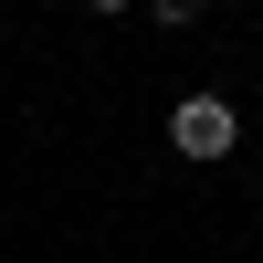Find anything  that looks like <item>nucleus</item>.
I'll return each mask as SVG.
<instances>
[{"label":"nucleus","instance_id":"obj_2","mask_svg":"<svg viewBox=\"0 0 263 263\" xmlns=\"http://www.w3.org/2000/svg\"><path fill=\"white\" fill-rule=\"evenodd\" d=\"M147 11H158V32H190V21H200V0H147Z\"/></svg>","mask_w":263,"mask_h":263},{"label":"nucleus","instance_id":"obj_1","mask_svg":"<svg viewBox=\"0 0 263 263\" xmlns=\"http://www.w3.org/2000/svg\"><path fill=\"white\" fill-rule=\"evenodd\" d=\"M232 137H242V126H232L221 95H179V116H168V147H179V158H232Z\"/></svg>","mask_w":263,"mask_h":263},{"label":"nucleus","instance_id":"obj_3","mask_svg":"<svg viewBox=\"0 0 263 263\" xmlns=\"http://www.w3.org/2000/svg\"><path fill=\"white\" fill-rule=\"evenodd\" d=\"M84 11H137V0H84Z\"/></svg>","mask_w":263,"mask_h":263}]
</instances>
